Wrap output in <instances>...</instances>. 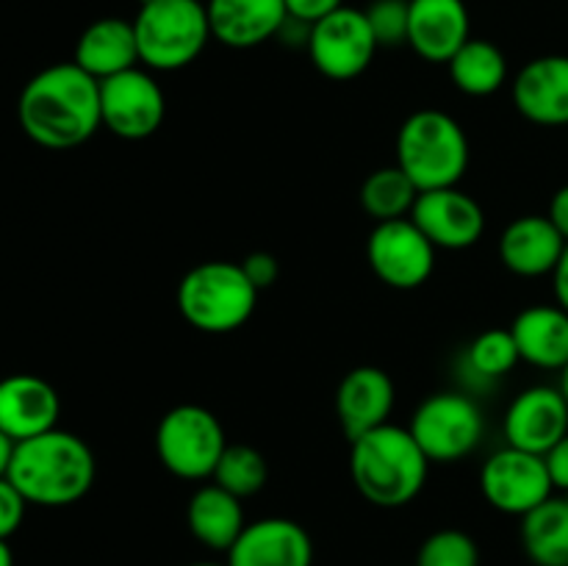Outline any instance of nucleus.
Listing matches in <instances>:
<instances>
[{
    "mask_svg": "<svg viewBox=\"0 0 568 566\" xmlns=\"http://www.w3.org/2000/svg\"><path fill=\"white\" fill-rule=\"evenodd\" d=\"M22 133L44 150H72L92 139L103 125L100 81L75 61L39 70L17 100Z\"/></svg>",
    "mask_w": 568,
    "mask_h": 566,
    "instance_id": "obj_1",
    "label": "nucleus"
},
{
    "mask_svg": "<svg viewBox=\"0 0 568 566\" xmlns=\"http://www.w3.org/2000/svg\"><path fill=\"white\" fill-rule=\"evenodd\" d=\"M98 475L92 447L78 433L53 427L48 433L14 444L9 481L28 505L64 508L89 494Z\"/></svg>",
    "mask_w": 568,
    "mask_h": 566,
    "instance_id": "obj_2",
    "label": "nucleus"
},
{
    "mask_svg": "<svg viewBox=\"0 0 568 566\" xmlns=\"http://www.w3.org/2000/svg\"><path fill=\"white\" fill-rule=\"evenodd\" d=\"M430 458L408 427L386 422L349 442V475L377 508H403L422 494Z\"/></svg>",
    "mask_w": 568,
    "mask_h": 566,
    "instance_id": "obj_3",
    "label": "nucleus"
},
{
    "mask_svg": "<svg viewBox=\"0 0 568 566\" xmlns=\"http://www.w3.org/2000/svg\"><path fill=\"white\" fill-rule=\"evenodd\" d=\"M469 137L453 114L419 109L397 131V166L419 192L458 186L469 170Z\"/></svg>",
    "mask_w": 568,
    "mask_h": 566,
    "instance_id": "obj_4",
    "label": "nucleus"
},
{
    "mask_svg": "<svg viewBox=\"0 0 568 566\" xmlns=\"http://www.w3.org/2000/svg\"><path fill=\"white\" fill-rule=\"evenodd\" d=\"M258 294L239 261H203L181 277L175 303L194 331L222 336L247 325Z\"/></svg>",
    "mask_w": 568,
    "mask_h": 566,
    "instance_id": "obj_5",
    "label": "nucleus"
},
{
    "mask_svg": "<svg viewBox=\"0 0 568 566\" xmlns=\"http://www.w3.org/2000/svg\"><path fill=\"white\" fill-rule=\"evenodd\" d=\"M133 31L139 64L150 72H175L200 59L211 42L209 9L200 0H142Z\"/></svg>",
    "mask_w": 568,
    "mask_h": 566,
    "instance_id": "obj_6",
    "label": "nucleus"
},
{
    "mask_svg": "<svg viewBox=\"0 0 568 566\" xmlns=\"http://www.w3.org/2000/svg\"><path fill=\"white\" fill-rule=\"evenodd\" d=\"M225 447L227 436L220 416L203 405H175L155 427V453L161 466L181 481H205L214 475Z\"/></svg>",
    "mask_w": 568,
    "mask_h": 566,
    "instance_id": "obj_7",
    "label": "nucleus"
},
{
    "mask_svg": "<svg viewBox=\"0 0 568 566\" xmlns=\"http://www.w3.org/2000/svg\"><path fill=\"white\" fill-rule=\"evenodd\" d=\"M408 431L430 464H455L480 447L486 416L466 392H436L416 405Z\"/></svg>",
    "mask_w": 568,
    "mask_h": 566,
    "instance_id": "obj_8",
    "label": "nucleus"
},
{
    "mask_svg": "<svg viewBox=\"0 0 568 566\" xmlns=\"http://www.w3.org/2000/svg\"><path fill=\"white\" fill-rule=\"evenodd\" d=\"M366 261L386 286L410 292L430 281L436 270V244L410 216L377 222L366 239Z\"/></svg>",
    "mask_w": 568,
    "mask_h": 566,
    "instance_id": "obj_9",
    "label": "nucleus"
},
{
    "mask_svg": "<svg viewBox=\"0 0 568 566\" xmlns=\"http://www.w3.org/2000/svg\"><path fill=\"white\" fill-rule=\"evenodd\" d=\"M100 114H103V125L114 137L142 142L153 137L164 122V89L148 67H131L120 75L100 81Z\"/></svg>",
    "mask_w": 568,
    "mask_h": 566,
    "instance_id": "obj_10",
    "label": "nucleus"
},
{
    "mask_svg": "<svg viewBox=\"0 0 568 566\" xmlns=\"http://www.w3.org/2000/svg\"><path fill=\"white\" fill-rule=\"evenodd\" d=\"M480 492L491 508L508 516H525L552 497L555 486L544 455L519 447H503L480 469Z\"/></svg>",
    "mask_w": 568,
    "mask_h": 566,
    "instance_id": "obj_11",
    "label": "nucleus"
},
{
    "mask_svg": "<svg viewBox=\"0 0 568 566\" xmlns=\"http://www.w3.org/2000/svg\"><path fill=\"white\" fill-rule=\"evenodd\" d=\"M308 55L316 70L331 81H353L369 70L377 53V39L372 33L364 9L342 6L316 26H311Z\"/></svg>",
    "mask_w": 568,
    "mask_h": 566,
    "instance_id": "obj_12",
    "label": "nucleus"
},
{
    "mask_svg": "<svg viewBox=\"0 0 568 566\" xmlns=\"http://www.w3.org/2000/svg\"><path fill=\"white\" fill-rule=\"evenodd\" d=\"M410 220L436 244V250L475 247L486 233V211L458 186L422 192Z\"/></svg>",
    "mask_w": 568,
    "mask_h": 566,
    "instance_id": "obj_13",
    "label": "nucleus"
},
{
    "mask_svg": "<svg viewBox=\"0 0 568 566\" xmlns=\"http://www.w3.org/2000/svg\"><path fill=\"white\" fill-rule=\"evenodd\" d=\"M510 447L547 455L568 433V400L560 386H530L510 400L503 422Z\"/></svg>",
    "mask_w": 568,
    "mask_h": 566,
    "instance_id": "obj_14",
    "label": "nucleus"
},
{
    "mask_svg": "<svg viewBox=\"0 0 568 566\" xmlns=\"http://www.w3.org/2000/svg\"><path fill=\"white\" fill-rule=\"evenodd\" d=\"M227 566H314V542L300 522L266 516L247 522L227 549Z\"/></svg>",
    "mask_w": 568,
    "mask_h": 566,
    "instance_id": "obj_15",
    "label": "nucleus"
},
{
    "mask_svg": "<svg viewBox=\"0 0 568 566\" xmlns=\"http://www.w3.org/2000/svg\"><path fill=\"white\" fill-rule=\"evenodd\" d=\"M514 105L544 128H568V55L549 53L527 61L510 83Z\"/></svg>",
    "mask_w": 568,
    "mask_h": 566,
    "instance_id": "obj_16",
    "label": "nucleus"
},
{
    "mask_svg": "<svg viewBox=\"0 0 568 566\" xmlns=\"http://www.w3.org/2000/svg\"><path fill=\"white\" fill-rule=\"evenodd\" d=\"M471 39L464 0H408V48L430 64H447Z\"/></svg>",
    "mask_w": 568,
    "mask_h": 566,
    "instance_id": "obj_17",
    "label": "nucleus"
},
{
    "mask_svg": "<svg viewBox=\"0 0 568 566\" xmlns=\"http://www.w3.org/2000/svg\"><path fill=\"white\" fill-rule=\"evenodd\" d=\"M61 397L44 377L14 372L0 381V431L14 442L59 427Z\"/></svg>",
    "mask_w": 568,
    "mask_h": 566,
    "instance_id": "obj_18",
    "label": "nucleus"
},
{
    "mask_svg": "<svg viewBox=\"0 0 568 566\" xmlns=\"http://www.w3.org/2000/svg\"><path fill=\"white\" fill-rule=\"evenodd\" d=\"M394 381L381 366H355L342 377L336 392V414L349 442L386 425L394 411Z\"/></svg>",
    "mask_w": 568,
    "mask_h": 566,
    "instance_id": "obj_19",
    "label": "nucleus"
},
{
    "mask_svg": "<svg viewBox=\"0 0 568 566\" xmlns=\"http://www.w3.org/2000/svg\"><path fill=\"white\" fill-rule=\"evenodd\" d=\"M566 244L564 233L552 225L547 214H525L516 216L505 228L497 253L505 270L514 272V275L544 277L552 275Z\"/></svg>",
    "mask_w": 568,
    "mask_h": 566,
    "instance_id": "obj_20",
    "label": "nucleus"
},
{
    "mask_svg": "<svg viewBox=\"0 0 568 566\" xmlns=\"http://www.w3.org/2000/svg\"><path fill=\"white\" fill-rule=\"evenodd\" d=\"M211 37L233 50L270 42L286 22V0H209Z\"/></svg>",
    "mask_w": 568,
    "mask_h": 566,
    "instance_id": "obj_21",
    "label": "nucleus"
},
{
    "mask_svg": "<svg viewBox=\"0 0 568 566\" xmlns=\"http://www.w3.org/2000/svg\"><path fill=\"white\" fill-rule=\"evenodd\" d=\"M510 333L525 364L549 372L568 364V311L558 303L527 305L510 322Z\"/></svg>",
    "mask_w": 568,
    "mask_h": 566,
    "instance_id": "obj_22",
    "label": "nucleus"
},
{
    "mask_svg": "<svg viewBox=\"0 0 568 566\" xmlns=\"http://www.w3.org/2000/svg\"><path fill=\"white\" fill-rule=\"evenodd\" d=\"M72 61L92 78H98V81H105V78L120 75V72L131 70V67H139V44L133 20H122V17L94 20L78 37Z\"/></svg>",
    "mask_w": 568,
    "mask_h": 566,
    "instance_id": "obj_23",
    "label": "nucleus"
},
{
    "mask_svg": "<svg viewBox=\"0 0 568 566\" xmlns=\"http://www.w3.org/2000/svg\"><path fill=\"white\" fill-rule=\"evenodd\" d=\"M186 525L189 533L203 547L227 553L236 544V538L242 536L244 527H247V519H244L242 499L236 494L225 492L216 483H209V486H200L189 497Z\"/></svg>",
    "mask_w": 568,
    "mask_h": 566,
    "instance_id": "obj_24",
    "label": "nucleus"
},
{
    "mask_svg": "<svg viewBox=\"0 0 568 566\" xmlns=\"http://www.w3.org/2000/svg\"><path fill=\"white\" fill-rule=\"evenodd\" d=\"M449 81L469 98H491L508 83V59L488 39H469L447 61Z\"/></svg>",
    "mask_w": 568,
    "mask_h": 566,
    "instance_id": "obj_25",
    "label": "nucleus"
},
{
    "mask_svg": "<svg viewBox=\"0 0 568 566\" xmlns=\"http://www.w3.org/2000/svg\"><path fill=\"white\" fill-rule=\"evenodd\" d=\"M521 547L536 566H568L566 497H549L521 516Z\"/></svg>",
    "mask_w": 568,
    "mask_h": 566,
    "instance_id": "obj_26",
    "label": "nucleus"
},
{
    "mask_svg": "<svg viewBox=\"0 0 568 566\" xmlns=\"http://www.w3.org/2000/svg\"><path fill=\"white\" fill-rule=\"evenodd\" d=\"M419 194L416 183L397 164H392L366 175L364 186H361V205L377 225V222L410 216Z\"/></svg>",
    "mask_w": 568,
    "mask_h": 566,
    "instance_id": "obj_27",
    "label": "nucleus"
},
{
    "mask_svg": "<svg viewBox=\"0 0 568 566\" xmlns=\"http://www.w3.org/2000/svg\"><path fill=\"white\" fill-rule=\"evenodd\" d=\"M519 361V347H516L510 327H491V331H483L480 336H475V342L464 350L466 375L477 383H486V386H491V383L510 375Z\"/></svg>",
    "mask_w": 568,
    "mask_h": 566,
    "instance_id": "obj_28",
    "label": "nucleus"
},
{
    "mask_svg": "<svg viewBox=\"0 0 568 566\" xmlns=\"http://www.w3.org/2000/svg\"><path fill=\"white\" fill-rule=\"evenodd\" d=\"M211 481L225 488V492L236 494L239 499H247L266 486L270 464H266L264 453L250 447V444H227Z\"/></svg>",
    "mask_w": 568,
    "mask_h": 566,
    "instance_id": "obj_29",
    "label": "nucleus"
},
{
    "mask_svg": "<svg viewBox=\"0 0 568 566\" xmlns=\"http://www.w3.org/2000/svg\"><path fill=\"white\" fill-rule=\"evenodd\" d=\"M414 566H480V549L469 533L444 527L422 542Z\"/></svg>",
    "mask_w": 568,
    "mask_h": 566,
    "instance_id": "obj_30",
    "label": "nucleus"
},
{
    "mask_svg": "<svg viewBox=\"0 0 568 566\" xmlns=\"http://www.w3.org/2000/svg\"><path fill=\"white\" fill-rule=\"evenodd\" d=\"M377 48L408 44V0H372L364 9Z\"/></svg>",
    "mask_w": 568,
    "mask_h": 566,
    "instance_id": "obj_31",
    "label": "nucleus"
},
{
    "mask_svg": "<svg viewBox=\"0 0 568 566\" xmlns=\"http://www.w3.org/2000/svg\"><path fill=\"white\" fill-rule=\"evenodd\" d=\"M28 499L17 492L14 483L9 477H0V538L9 542L17 530H20L22 519H26Z\"/></svg>",
    "mask_w": 568,
    "mask_h": 566,
    "instance_id": "obj_32",
    "label": "nucleus"
},
{
    "mask_svg": "<svg viewBox=\"0 0 568 566\" xmlns=\"http://www.w3.org/2000/svg\"><path fill=\"white\" fill-rule=\"evenodd\" d=\"M239 264H242L244 275L250 277V283H253L258 292L275 286V281L281 277V264H277L275 255L266 253V250H255V253L244 255Z\"/></svg>",
    "mask_w": 568,
    "mask_h": 566,
    "instance_id": "obj_33",
    "label": "nucleus"
},
{
    "mask_svg": "<svg viewBox=\"0 0 568 566\" xmlns=\"http://www.w3.org/2000/svg\"><path fill=\"white\" fill-rule=\"evenodd\" d=\"M342 6L344 0H286L288 17L305 22V26H316V22L325 20L327 14L338 11Z\"/></svg>",
    "mask_w": 568,
    "mask_h": 566,
    "instance_id": "obj_34",
    "label": "nucleus"
},
{
    "mask_svg": "<svg viewBox=\"0 0 568 566\" xmlns=\"http://www.w3.org/2000/svg\"><path fill=\"white\" fill-rule=\"evenodd\" d=\"M544 461H547L552 486L560 488V492H568V433L544 455Z\"/></svg>",
    "mask_w": 568,
    "mask_h": 566,
    "instance_id": "obj_35",
    "label": "nucleus"
},
{
    "mask_svg": "<svg viewBox=\"0 0 568 566\" xmlns=\"http://www.w3.org/2000/svg\"><path fill=\"white\" fill-rule=\"evenodd\" d=\"M547 216L552 220V225L558 228L560 233H564V239L568 242V183H566V186H560L558 192L552 194V200H549Z\"/></svg>",
    "mask_w": 568,
    "mask_h": 566,
    "instance_id": "obj_36",
    "label": "nucleus"
},
{
    "mask_svg": "<svg viewBox=\"0 0 568 566\" xmlns=\"http://www.w3.org/2000/svg\"><path fill=\"white\" fill-rule=\"evenodd\" d=\"M552 292H555V303L568 311V244L564 255H560L558 266H555L552 272Z\"/></svg>",
    "mask_w": 568,
    "mask_h": 566,
    "instance_id": "obj_37",
    "label": "nucleus"
},
{
    "mask_svg": "<svg viewBox=\"0 0 568 566\" xmlns=\"http://www.w3.org/2000/svg\"><path fill=\"white\" fill-rule=\"evenodd\" d=\"M14 438L6 436L3 431H0V477L9 475V464H11V455H14Z\"/></svg>",
    "mask_w": 568,
    "mask_h": 566,
    "instance_id": "obj_38",
    "label": "nucleus"
},
{
    "mask_svg": "<svg viewBox=\"0 0 568 566\" xmlns=\"http://www.w3.org/2000/svg\"><path fill=\"white\" fill-rule=\"evenodd\" d=\"M0 566H14V553H11L9 542L0 538Z\"/></svg>",
    "mask_w": 568,
    "mask_h": 566,
    "instance_id": "obj_39",
    "label": "nucleus"
},
{
    "mask_svg": "<svg viewBox=\"0 0 568 566\" xmlns=\"http://www.w3.org/2000/svg\"><path fill=\"white\" fill-rule=\"evenodd\" d=\"M560 392H564V397L568 400V364L560 370Z\"/></svg>",
    "mask_w": 568,
    "mask_h": 566,
    "instance_id": "obj_40",
    "label": "nucleus"
},
{
    "mask_svg": "<svg viewBox=\"0 0 568 566\" xmlns=\"http://www.w3.org/2000/svg\"><path fill=\"white\" fill-rule=\"evenodd\" d=\"M186 566H227V560L225 564H216V560H194V564H186Z\"/></svg>",
    "mask_w": 568,
    "mask_h": 566,
    "instance_id": "obj_41",
    "label": "nucleus"
},
{
    "mask_svg": "<svg viewBox=\"0 0 568 566\" xmlns=\"http://www.w3.org/2000/svg\"><path fill=\"white\" fill-rule=\"evenodd\" d=\"M566 503H568V492H566Z\"/></svg>",
    "mask_w": 568,
    "mask_h": 566,
    "instance_id": "obj_42",
    "label": "nucleus"
}]
</instances>
